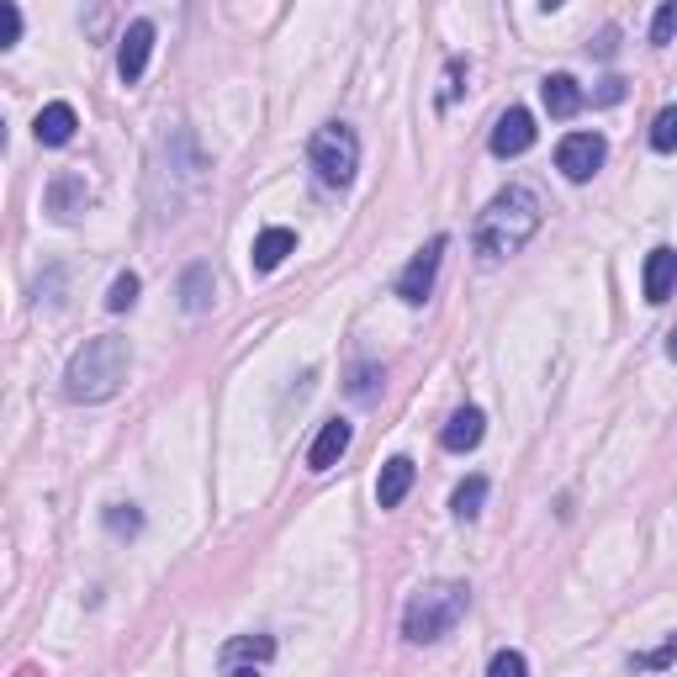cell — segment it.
Here are the masks:
<instances>
[{"instance_id": "d4e9b609", "label": "cell", "mask_w": 677, "mask_h": 677, "mask_svg": "<svg viewBox=\"0 0 677 677\" xmlns=\"http://www.w3.org/2000/svg\"><path fill=\"white\" fill-rule=\"evenodd\" d=\"M16 37H22V11L11 0H0V48H11Z\"/></svg>"}, {"instance_id": "9c48e42d", "label": "cell", "mask_w": 677, "mask_h": 677, "mask_svg": "<svg viewBox=\"0 0 677 677\" xmlns=\"http://www.w3.org/2000/svg\"><path fill=\"white\" fill-rule=\"evenodd\" d=\"M534 144V117L524 106H514V112H503L498 127H493V154L498 159H514V154H524Z\"/></svg>"}, {"instance_id": "4316f807", "label": "cell", "mask_w": 677, "mask_h": 677, "mask_svg": "<svg viewBox=\"0 0 677 677\" xmlns=\"http://www.w3.org/2000/svg\"><path fill=\"white\" fill-rule=\"evenodd\" d=\"M461 75H466V64L450 59V69H444V90H440V106H450V101L461 95Z\"/></svg>"}, {"instance_id": "d6986e66", "label": "cell", "mask_w": 677, "mask_h": 677, "mask_svg": "<svg viewBox=\"0 0 677 677\" xmlns=\"http://www.w3.org/2000/svg\"><path fill=\"white\" fill-rule=\"evenodd\" d=\"M482 503H487V476H466V482L455 487L450 508H455V519H476V514H482Z\"/></svg>"}, {"instance_id": "4fadbf2b", "label": "cell", "mask_w": 677, "mask_h": 677, "mask_svg": "<svg viewBox=\"0 0 677 677\" xmlns=\"http://www.w3.org/2000/svg\"><path fill=\"white\" fill-rule=\"evenodd\" d=\"M545 112H551V117H577V112H583V101H588V95H583V86H577V80H572V75H551V80H545Z\"/></svg>"}, {"instance_id": "52a82bcc", "label": "cell", "mask_w": 677, "mask_h": 677, "mask_svg": "<svg viewBox=\"0 0 677 677\" xmlns=\"http://www.w3.org/2000/svg\"><path fill=\"white\" fill-rule=\"evenodd\" d=\"M148 54H154V22H133V27L122 32V48H117L122 86H138V80H144Z\"/></svg>"}, {"instance_id": "2e32d148", "label": "cell", "mask_w": 677, "mask_h": 677, "mask_svg": "<svg viewBox=\"0 0 677 677\" xmlns=\"http://www.w3.org/2000/svg\"><path fill=\"white\" fill-rule=\"evenodd\" d=\"M408 487H413V461L408 455H392L382 466V482H376V503H382V508H397V503L408 498Z\"/></svg>"}, {"instance_id": "8992f818", "label": "cell", "mask_w": 677, "mask_h": 677, "mask_svg": "<svg viewBox=\"0 0 677 677\" xmlns=\"http://www.w3.org/2000/svg\"><path fill=\"white\" fill-rule=\"evenodd\" d=\"M444 244L450 238L444 234H435L418 255L408 260V270H403V281H397V296L408 302V307H424V296L435 292V275H440V260H444Z\"/></svg>"}, {"instance_id": "9a60e30c", "label": "cell", "mask_w": 677, "mask_h": 677, "mask_svg": "<svg viewBox=\"0 0 677 677\" xmlns=\"http://www.w3.org/2000/svg\"><path fill=\"white\" fill-rule=\"evenodd\" d=\"M90 202V185L80 176H54V185H48V212L54 217H75V212H86Z\"/></svg>"}, {"instance_id": "7c38bea8", "label": "cell", "mask_w": 677, "mask_h": 677, "mask_svg": "<svg viewBox=\"0 0 677 677\" xmlns=\"http://www.w3.org/2000/svg\"><path fill=\"white\" fill-rule=\"evenodd\" d=\"M296 249V234L292 228H266V234L255 238V249H249V266L260 270V275H270V270L281 266L286 255Z\"/></svg>"}, {"instance_id": "cb8c5ba5", "label": "cell", "mask_w": 677, "mask_h": 677, "mask_svg": "<svg viewBox=\"0 0 677 677\" xmlns=\"http://www.w3.org/2000/svg\"><path fill=\"white\" fill-rule=\"evenodd\" d=\"M487 677H530V662H524L519 651H498V656L487 662Z\"/></svg>"}, {"instance_id": "7a4b0ae2", "label": "cell", "mask_w": 677, "mask_h": 677, "mask_svg": "<svg viewBox=\"0 0 677 677\" xmlns=\"http://www.w3.org/2000/svg\"><path fill=\"white\" fill-rule=\"evenodd\" d=\"M127 365H133L127 339L95 334V339H86V345L75 350V360H69V371H64V397H69V403H106V397L122 392Z\"/></svg>"}, {"instance_id": "ac0fdd59", "label": "cell", "mask_w": 677, "mask_h": 677, "mask_svg": "<svg viewBox=\"0 0 677 677\" xmlns=\"http://www.w3.org/2000/svg\"><path fill=\"white\" fill-rule=\"evenodd\" d=\"M212 292H217V286H212V266H191L180 275V307H185V313H206V307H212Z\"/></svg>"}, {"instance_id": "f1b7e54d", "label": "cell", "mask_w": 677, "mask_h": 677, "mask_svg": "<svg viewBox=\"0 0 677 677\" xmlns=\"http://www.w3.org/2000/svg\"><path fill=\"white\" fill-rule=\"evenodd\" d=\"M667 360H673V365H677V328H673V334H667Z\"/></svg>"}, {"instance_id": "44dd1931", "label": "cell", "mask_w": 677, "mask_h": 677, "mask_svg": "<svg viewBox=\"0 0 677 677\" xmlns=\"http://www.w3.org/2000/svg\"><path fill=\"white\" fill-rule=\"evenodd\" d=\"M138 286H144V281H138L133 270H122L117 281H112V292H106V307H112V313H127V307L138 302Z\"/></svg>"}, {"instance_id": "ffe728a7", "label": "cell", "mask_w": 677, "mask_h": 677, "mask_svg": "<svg viewBox=\"0 0 677 677\" xmlns=\"http://www.w3.org/2000/svg\"><path fill=\"white\" fill-rule=\"evenodd\" d=\"M651 148L656 154H673L677 148V106H662L656 122H651Z\"/></svg>"}, {"instance_id": "83f0119b", "label": "cell", "mask_w": 677, "mask_h": 677, "mask_svg": "<svg viewBox=\"0 0 677 677\" xmlns=\"http://www.w3.org/2000/svg\"><path fill=\"white\" fill-rule=\"evenodd\" d=\"M593 101H598V106H614V101H624V80H619V75H609V80H598V90H593Z\"/></svg>"}, {"instance_id": "7402d4cb", "label": "cell", "mask_w": 677, "mask_h": 677, "mask_svg": "<svg viewBox=\"0 0 677 677\" xmlns=\"http://www.w3.org/2000/svg\"><path fill=\"white\" fill-rule=\"evenodd\" d=\"M106 530L112 534H138L144 530V514L127 508V503H112V508H106Z\"/></svg>"}, {"instance_id": "5b68a950", "label": "cell", "mask_w": 677, "mask_h": 677, "mask_svg": "<svg viewBox=\"0 0 677 677\" xmlns=\"http://www.w3.org/2000/svg\"><path fill=\"white\" fill-rule=\"evenodd\" d=\"M603 159H609V144L598 133H566L556 148V170L566 180H593L603 170Z\"/></svg>"}, {"instance_id": "484cf974", "label": "cell", "mask_w": 677, "mask_h": 677, "mask_svg": "<svg viewBox=\"0 0 677 677\" xmlns=\"http://www.w3.org/2000/svg\"><path fill=\"white\" fill-rule=\"evenodd\" d=\"M673 656H677V635H667V641H662V646H656V651H646V656H635V667H651V673H662V667H667Z\"/></svg>"}, {"instance_id": "6da1fadb", "label": "cell", "mask_w": 677, "mask_h": 677, "mask_svg": "<svg viewBox=\"0 0 677 677\" xmlns=\"http://www.w3.org/2000/svg\"><path fill=\"white\" fill-rule=\"evenodd\" d=\"M534 234H540V196H534L530 185H508V191H498V196L487 202V212L476 217L472 244L487 266H498L508 255H519Z\"/></svg>"}, {"instance_id": "f546056e", "label": "cell", "mask_w": 677, "mask_h": 677, "mask_svg": "<svg viewBox=\"0 0 677 677\" xmlns=\"http://www.w3.org/2000/svg\"><path fill=\"white\" fill-rule=\"evenodd\" d=\"M228 677H260V667H234Z\"/></svg>"}, {"instance_id": "5bb4252c", "label": "cell", "mask_w": 677, "mask_h": 677, "mask_svg": "<svg viewBox=\"0 0 677 677\" xmlns=\"http://www.w3.org/2000/svg\"><path fill=\"white\" fill-rule=\"evenodd\" d=\"M677 286V255L673 249H651L646 255V302H667Z\"/></svg>"}, {"instance_id": "8fae6325", "label": "cell", "mask_w": 677, "mask_h": 677, "mask_svg": "<svg viewBox=\"0 0 677 677\" xmlns=\"http://www.w3.org/2000/svg\"><path fill=\"white\" fill-rule=\"evenodd\" d=\"M75 127H80V117H75V106L69 101H48L43 112H37V122H32V133H37V144L59 148L75 138Z\"/></svg>"}, {"instance_id": "277c9868", "label": "cell", "mask_w": 677, "mask_h": 677, "mask_svg": "<svg viewBox=\"0 0 677 677\" xmlns=\"http://www.w3.org/2000/svg\"><path fill=\"white\" fill-rule=\"evenodd\" d=\"M307 159H313V170H318L324 185H350L354 170H360V138H354L345 122H328V127L313 133Z\"/></svg>"}, {"instance_id": "3957f363", "label": "cell", "mask_w": 677, "mask_h": 677, "mask_svg": "<svg viewBox=\"0 0 677 677\" xmlns=\"http://www.w3.org/2000/svg\"><path fill=\"white\" fill-rule=\"evenodd\" d=\"M466 609H472V588L466 583H429V588H418L408 598L403 635H408L413 646H435V641H444L466 619Z\"/></svg>"}, {"instance_id": "ba28073f", "label": "cell", "mask_w": 677, "mask_h": 677, "mask_svg": "<svg viewBox=\"0 0 677 677\" xmlns=\"http://www.w3.org/2000/svg\"><path fill=\"white\" fill-rule=\"evenodd\" d=\"M350 440H354L350 424H345V418H328L324 429H318V440H313V450H307V472H334V466L345 461Z\"/></svg>"}, {"instance_id": "30bf717a", "label": "cell", "mask_w": 677, "mask_h": 677, "mask_svg": "<svg viewBox=\"0 0 677 677\" xmlns=\"http://www.w3.org/2000/svg\"><path fill=\"white\" fill-rule=\"evenodd\" d=\"M482 435H487V413H482V408H461V413H450L440 444H444V450H455V455H466V450H476V444H482Z\"/></svg>"}, {"instance_id": "603a6c76", "label": "cell", "mask_w": 677, "mask_h": 677, "mask_svg": "<svg viewBox=\"0 0 677 677\" xmlns=\"http://www.w3.org/2000/svg\"><path fill=\"white\" fill-rule=\"evenodd\" d=\"M673 37H677V0H667V5L651 16V43L662 48V43H673Z\"/></svg>"}, {"instance_id": "e0dca14e", "label": "cell", "mask_w": 677, "mask_h": 677, "mask_svg": "<svg viewBox=\"0 0 677 677\" xmlns=\"http://www.w3.org/2000/svg\"><path fill=\"white\" fill-rule=\"evenodd\" d=\"M270 656H275V641H270V635H238V641L223 646V667H228V673L244 667V662L260 667V662H270Z\"/></svg>"}]
</instances>
